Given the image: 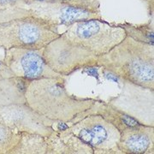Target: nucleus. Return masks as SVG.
Here are the masks:
<instances>
[{"label":"nucleus","instance_id":"obj_18","mask_svg":"<svg viewBox=\"0 0 154 154\" xmlns=\"http://www.w3.org/2000/svg\"><path fill=\"white\" fill-rule=\"evenodd\" d=\"M11 77L16 76L11 69L4 63V62L0 61V81L4 79H7V78H11Z\"/></svg>","mask_w":154,"mask_h":154},{"label":"nucleus","instance_id":"obj_3","mask_svg":"<svg viewBox=\"0 0 154 154\" xmlns=\"http://www.w3.org/2000/svg\"><path fill=\"white\" fill-rule=\"evenodd\" d=\"M61 33L57 25L32 15L26 7L23 12L0 22V48H45Z\"/></svg>","mask_w":154,"mask_h":154},{"label":"nucleus","instance_id":"obj_15","mask_svg":"<svg viewBox=\"0 0 154 154\" xmlns=\"http://www.w3.org/2000/svg\"><path fill=\"white\" fill-rule=\"evenodd\" d=\"M21 133L12 129L6 124L0 114V154H9L18 143Z\"/></svg>","mask_w":154,"mask_h":154},{"label":"nucleus","instance_id":"obj_10","mask_svg":"<svg viewBox=\"0 0 154 154\" xmlns=\"http://www.w3.org/2000/svg\"><path fill=\"white\" fill-rule=\"evenodd\" d=\"M118 148L122 154H153V126L137 123L120 131Z\"/></svg>","mask_w":154,"mask_h":154},{"label":"nucleus","instance_id":"obj_12","mask_svg":"<svg viewBox=\"0 0 154 154\" xmlns=\"http://www.w3.org/2000/svg\"><path fill=\"white\" fill-rule=\"evenodd\" d=\"M28 81L19 78L11 77L0 81V106L26 103L25 88Z\"/></svg>","mask_w":154,"mask_h":154},{"label":"nucleus","instance_id":"obj_16","mask_svg":"<svg viewBox=\"0 0 154 154\" xmlns=\"http://www.w3.org/2000/svg\"><path fill=\"white\" fill-rule=\"evenodd\" d=\"M51 1H59L71 5L84 8L89 11L100 12L99 0H51Z\"/></svg>","mask_w":154,"mask_h":154},{"label":"nucleus","instance_id":"obj_11","mask_svg":"<svg viewBox=\"0 0 154 154\" xmlns=\"http://www.w3.org/2000/svg\"><path fill=\"white\" fill-rule=\"evenodd\" d=\"M47 154H94L93 148L68 128L55 129L46 137Z\"/></svg>","mask_w":154,"mask_h":154},{"label":"nucleus","instance_id":"obj_14","mask_svg":"<svg viewBox=\"0 0 154 154\" xmlns=\"http://www.w3.org/2000/svg\"><path fill=\"white\" fill-rule=\"evenodd\" d=\"M123 28L127 35L130 36L134 39L143 43L153 45V24L152 22L145 23L141 25H134L128 22L118 24Z\"/></svg>","mask_w":154,"mask_h":154},{"label":"nucleus","instance_id":"obj_13","mask_svg":"<svg viewBox=\"0 0 154 154\" xmlns=\"http://www.w3.org/2000/svg\"><path fill=\"white\" fill-rule=\"evenodd\" d=\"M9 154H47L46 137L29 133H21L17 145Z\"/></svg>","mask_w":154,"mask_h":154},{"label":"nucleus","instance_id":"obj_7","mask_svg":"<svg viewBox=\"0 0 154 154\" xmlns=\"http://www.w3.org/2000/svg\"><path fill=\"white\" fill-rule=\"evenodd\" d=\"M43 51L44 48H11L5 50L2 61L15 76L26 81L63 76L48 66L44 59Z\"/></svg>","mask_w":154,"mask_h":154},{"label":"nucleus","instance_id":"obj_6","mask_svg":"<svg viewBox=\"0 0 154 154\" xmlns=\"http://www.w3.org/2000/svg\"><path fill=\"white\" fill-rule=\"evenodd\" d=\"M68 128L90 146L94 153L122 154L118 148L119 130L100 115L86 116L70 124Z\"/></svg>","mask_w":154,"mask_h":154},{"label":"nucleus","instance_id":"obj_2","mask_svg":"<svg viewBox=\"0 0 154 154\" xmlns=\"http://www.w3.org/2000/svg\"><path fill=\"white\" fill-rule=\"evenodd\" d=\"M97 67L110 72L123 82L154 89V45L127 35L107 53L98 57Z\"/></svg>","mask_w":154,"mask_h":154},{"label":"nucleus","instance_id":"obj_19","mask_svg":"<svg viewBox=\"0 0 154 154\" xmlns=\"http://www.w3.org/2000/svg\"><path fill=\"white\" fill-rule=\"evenodd\" d=\"M145 1V3L147 5L149 10H150V15H152L153 13V0H143Z\"/></svg>","mask_w":154,"mask_h":154},{"label":"nucleus","instance_id":"obj_1","mask_svg":"<svg viewBox=\"0 0 154 154\" xmlns=\"http://www.w3.org/2000/svg\"><path fill=\"white\" fill-rule=\"evenodd\" d=\"M63 76L28 81L25 88L26 104L45 117L63 124L91 108L98 99H82L67 92Z\"/></svg>","mask_w":154,"mask_h":154},{"label":"nucleus","instance_id":"obj_20","mask_svg":"<svg viewBox=\"0 0 154 154\" xmlns=\"http://www.w3.org/2000/svg\"><path fill=\"white\" fill-rule=\"evenodd\" d=\"M47 1H51V0H27V5L33 2H47Z\"/></svg>","mask_w":154,"mask_h":154},{"label":"nucleus","instance_id":"obj_17","mask_svg":"<svg viewBox=\"0 0 154 154\" xmlns=\"http://www.w3.org/2000/svg\"><path fill=\"white\" fill-rule=\"evenodd\" d=\"M17 7H27V0H0V11Z\"/></svg>","mask_w":154,"mask_h":154},{"label":"nucleus","instance_id":"obj_8","mask_svg":"<svg viewBox=\"0 0 154 154\" xmlns=\"http://www.w3.org/2000/svg\"><path fill=\"white\" fill-rule=\"evenodd\" d=\"M0 114L6 124L20 133L36 134L45 137L55 130L54 125L62 123L38 114L26 103L0 106Z\"/></svg>","mask_w":154,"mask_h":154},{"label":"nucleus","instance_id":"obj_9","mask_svg":"<svg viewBox=\"0 0 154 154\" xmlns=\"http://www.w3.org/2000/svg\"><path fill=\"white\" fill-rule=\"evenodd\" d=\"M27 8L32 15L57 27H67L74 22L89 19H102L100 12L89 11L59 1L33 2L28 5Z\"/></svg>","mask_w":154,"mask_h":154},{"label":"nucleus","instance_id":"obj_4","mask_svg":"<svg viewBox=\"0 0 154 154\" xmlns=\"http://www.w3.org/2000/svg\"><path fill=\"white\" fill-rule=\"evenodd\" d=\"M73 44L93 52L104 55L122 41L126 32L118 24L113 25L103 19H89L74 22L61 33Z\"/></svg>","mask_w":154,"mask_h":154},{"label":"nucleus","instance_id":"obj_5","mask_svg":"<svg viewBox=\"0 0 154 154\" xmlns=\"http://www.w3.org/2000/svg\"><path fill=\"white\" fill-rule=\"evenodd\" d=\"M43 57L48 66L63 76L69 75L81 69L97 67L99 57L71 43L62 34L45 47Z\"/></svg>","mask_w":154,"mask_h":154}]
</instances>
